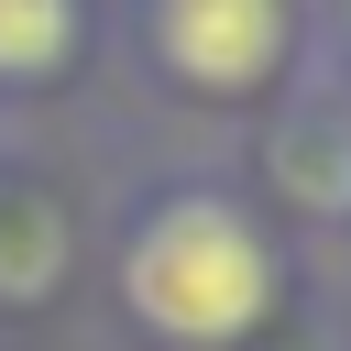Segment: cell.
I'll list each match as a JSON object with an SVG mask.
<instances>
[{
    "instance_id": "obj_5",
    "label": "cell",
    "mask_w": 351,
    "mask_h": 351,
    "mask_svg": "<svg viewBox=\"0 0 351 351\" xmlns=\"http://www.w3.org/2000/svg\"><path fill=\"white\" fill-rule=\"evenodd\" d=\"M285 186H296L307 208H340V197H351V132L296 121V132H285Z\"/></svg>"
},
{
    "instance_id": "obj_2",
    "label": "cell",
    "mask_w": 351,
    "mask_h": 351,
    "mask_svg": "<svg viewBox=\"0 0 351 351\" xmlns=\"http://www.w3.org/2000/svg\"><path fill=\"white\" fill-rule=\"evenodd\" d=\"M154 55L186 88H252L285 55V0H154Z\"/></svg>"
},
{
    "instance_id": "obj_4",
    "label": "cell",
    "mask_w": 351,
    "mask_h": 351,
    "mask_svg": "<svg viewBox=\"0 0 351 351\" xmlns=\"http://www.w3.org/2000/svg\"><path fill=\"white\" fill-rule=\"evenodd\" d=\"M77 44V0H0V77H44Z\"/></svg>"
},
{
    "instance_id": "obj_1",
    "label": "cell",
    "mask_w": 351,
    "mask_h": 351,
    "mask_svg": "<svg viewBox=\"0 0 351 351\" xmlns=\"http://www.w3.org/2000/svg\"><path fill=\"white\" fill-rule=\"evenodd\" d=\"M132 307L165 329V340H241L263 307H274V263H263V230L230 208V197H165L143 230H132Z\"/></svg>"
},
{
    "instance_id": "obj_3",
    "label": "cell",
    "mask_w": 351,
    "mask_h": 351,
    "mask_svg": "<svg viewBox=\"0 0 351 351\" xmlns=\"http://www.w3.org/2000/svg\"><path fill=\"white\" fill-rule=\"evenodd\" d=\"M55 252H66L55 208L44 197H0V296H44L55 285Z\"/></svg>"
}]
</instances>
